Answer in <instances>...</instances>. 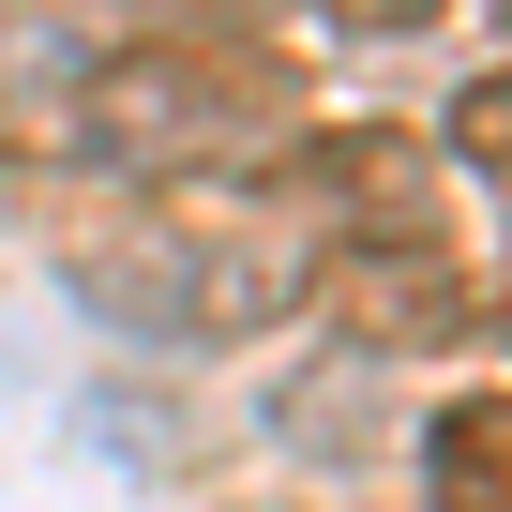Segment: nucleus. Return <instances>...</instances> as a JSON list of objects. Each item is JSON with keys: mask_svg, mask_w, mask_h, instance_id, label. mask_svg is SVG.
<instances>
[{"mask_svg": "<svg viewBox=\"0 0 512 512\" xmlns=\"http://www.w3.org/2000/svg\"><path fill=\"white\" fill-rule=\"evenodd\" d=\"M302 302L362 347H467L482 332V287L452 241H302Z\"/></svg>", "mask_w": 512, "mask_h": 512, "instance_id": "20e7f679", "label": "nucleus"}, {"mask_svg": "<svg viewBox=\"0 0 512 512\" xmlns=\"http://www.w3.org/2000/svg\"><path fill=\"white\" fill-rule=\"evenodd\" d=\"M422 512H512V392L437 407V437H422Z\"/></svg>", "mask_w": 512, "mask_h": 512, "instance_id": "39448f33", "label": "nucleus"}, {"mask_svg": "<svg viewBox=\"0 0 512 512\" xmlns=\"http://www.w3.org/2000/svg\"><path fill=\"white\" fill-rule=\"evenodd\" d=\"M287 91H302L287 46L196 16V31H136V46H106L91 91H76V136H91L106 166H136V181H196V166H256V151H287V136H302Z\"/></svg>", "mask_w": 512, "mask_h": 512, "instance_id": "f257e3e1", "label": "nucleus"}, {"mask_svg": "<svg viewBox=\"0 0 512 512\" xmlns=\"http://www.w3.org/2000/svg\"><path fill=\"white\" fill-rule=\"evenodd\" d=\"M256 196L317 211V241H452L437 226V151L407 121H302L287 151H256Z\"/></svg>", "mask_w": 512, "mask_h": 512, "instance_id": "7ed1b4c3", "label": "nucleus"}, {"mask_svg": "<svg viewBox=\"0 0 512 512\" xmlns=\"http://www.w3.org/2000/svg\"><path fill=\"white\" fill-rule=\"evenodd\" d=\"M452 151H467L482 181H512V76H467V91H452Z\"/></svg>", "mask_w": 512, "mask_h": 512, "instance_id": "423d86ee", "label": "nucleus"}, {"mask_svg": "<svg viewBox=\"0 0 512 512\" xmlns=\"http://www.w3.org/2000/svg\"><path fill=\"white\" fill-rule=\"evenodd\" d=\"M497 317H512V287H497Z\"/></svg>", "mask_w": 512, "mask_h": 512, "instance_id": "6e6552de", "label": "nucleus"}, {"mask_svg": "<svg viewBox=\"0 0 512 512\" xmlns=\"http://www.w3.org/2000/svg\"><path fill=\"white\" fill-rule=\"evenodd\" d=\"M76 287L121 332H151V347H241V332H272L302 302V256L256 241V226H226V211H136L121 241L76 256Z\"/></svg>", "mask_w": 512, "mask_h": 512, "instance_id": "f03ea898", "label": "nucleus"}, {"mask_svg": "<svg viewBox=\"0 0 512 512\" xmlns=\"http://www.w3.org/2000/svg\"><path fill=\"white\" fill-rule=\"evenodd\" d=\"M452 0H332V31H437Z\"/></svg>", "mask_w": 512, "mask_h": 512, "instance_id": "0eeeda50", "label": "nucleus"}]
</instances>
